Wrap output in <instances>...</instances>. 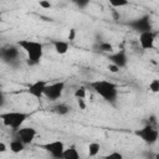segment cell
<instances>
[{"label":"cell","instance_id":"cell-8","mask_svg":"<svg viewBox=\"0 0 159 159\" xmlns=\"http://www.w3.org/2000/svg\"><path fill=\"white\" fill-rule=\"evenodd\" d=\"M157 40V32L149 30V31H143L139 34L138 41L139 45L143 50H152L154 47V42Z\"/></svg>","mask_w":159,"mask_h":159},{"label":"cell","instance_id":"cell-24","mask_svg":"<svg viewBox=\"0 0 159 159\" xmlns=\"http://www.w3.org/2000/svg\"><path fill=\"white\" fill-rule=\"evenodd\" d=\"M107 68H108V71L112 72V73H117V72H119V68H118L117 66L112 65V63H109V65L107 66Z\"/></svg>","mask_w":159,"mask_h":159},{"label":"cell","instance_id":"cell-11","mask_svg":"<svg viewBox=\"0 0 159 159\" xmlns=\"http://www.w3.org/2000/svg\"><path fill=\"white\" fill-rule=\"evenodd\" d=\"M19 55H20V50H19V47L16 46V47H14V46H10V47H6V48H4L2 50V53H1V57L4 58V60H6V61H14V60H16L17 57H19Z\"/></svg>","mask_w":159,"mask_h":159},{"label":"cell","instance_id":"cell-19","mask_svg":"<svg viewBox=\"0 0 159 159\" xmlns=\"http://www.w3.org/2000/svg\"><path fill=\"white\" fill-rule=\"evenodd\" d=\"M98 50L101 52H108V53H113V45L109 42H99L98 43Z\"/></svg>","mask_w":159,"mask_h":159},{"label":"cell","instance_id":"cell-9","mask_svg":"<svg viewBox=\"0 0 159 159\" xmlns=\"http://www.w3.org/2000/svg\"><path fill=\"white\" fill-rule=\"evenodd\" d=\"M47 83H48V82L45 81V80H36L35 82H32V83L29 86L27 93H29L31 97L36 98V99H41V98L43 97L45 88H46Z\"/></svg>","mask_w":159,"mask_h":159},{"label":"cell","instance_id":"cell-26","mask_svg":"<svg viewBox=\"0 0 159 159\" xmlns=\"http://www.w3.org/2000/svg\"><path fill=\"white\" fill-rule=\"evenodd\" d=\"M75 36H76V30H75V29H71L70 32H68V40H70V41L75 40Z\"/></svg>","mask_w":159,"mask_h":159},{"label":"cell","instance_id":"cell-22","mask_svg":"<svg viewBox=\"0 0 159 159\" xmlns=\"http://www.w3.org/2000/svg\"><path fill=\"white\" fill-rule=\"evenodd\" d=\"M149 91L153 93H158L159 92V80L154 78L149 82Z\"/></svg>","mask_w":159,"mask_h":159},{"label":"cell","instance_id":"cell-16","mask_svg":"<svg viewBox=\"0 0 159 159\" xmlns=\"http://www.w3.org/2000/svg\"><path fill=\"white\" fill-rule=\"evenodd\" d=\"M70 111H71L70 106L63 103V102H60V103H57V104H55L52 107V112L58 114V116H66V114L70 113Z\"/></svg>","mask_w":159,"mask_h":159},{"label":"cell","instance_id":"cell-12","mask_svg":"<svg viewBox=\"0 0 159 159\" xmlns=\"http://www.w3.org/2000/svg\"><path fill=\"white\" fill-rule=\"evenodd\" d=\"M52 45H53V50L56 51V53L58 55H66L70 50V43L68 41H63V40H52Z\"/></svg>","mask_w":159,"mask_h":159},{"label":"cell","instance_id":"cell-17","mask_svg":"<svg viewBox=\"0 0 159 159\" xmlns=\"http://www.w3.org/2000/svg\"><path fill=\"white\" fill-rule=\"evenodd\" d=\"M87 150H88V157H92V158L97 157L99 154V152H101V144L97 143V142H92V143L88 144Z\"/></svg>","mask_w":159,"mask_h":159},{"label":"cell","instance_id":"cell-4","mask_svg":"<svg viewBox=\"0 0 159 159\" xmlns=\"http://www.w3.org/2000/svg\"><path fill=\"white\" fill-rule=\"evenodd\" d=\"M65 87H66L65 81H56L52 83H47V86L45 88L43 97L51 102H55L62 97V94L65 92Z\"/></svg>","mask_w":159,"mask_h":159},{"label":"cell","instance_id":"cell-7","mask_svg":"<svg viewBox=\"0 0 159 159\" xmlns=\"http://www.w3.org/2000/svg\"><path fill=\"white\" fill-rule=\"evenodd\" d=\"M36 135H37V130H36L34 127L22 125V127H20V128L16 130L15 138L19 139L20 142H22L25 145H29V144H31V143L35 140Z\"/></svg>","mask_w":159,"mask_h":159},{"label":"cell","instance_id":"cell-25","mask_svg":"<svg viewBox=\"0 0 159 159\" xmlns=\"http://www.w3.org/2000/svg\"><path fill=\"white\" fill-rule=\"evenodd\" d=\"M77 103H78V107L80 109H86V99H77Z\"/></svg>","mask_w":159,"mask_h":159},{"label":"cell","instance_id":"cell-10","mask_svg":"<svg viewBox=\"0 0 159 159\" xmlns=\"http://www.w3.org/2000/svg\"><path fill=\"white\" fill-rule=\"evenodd\" d=\"M108 60L111 61L109 63L117 66L119 70L125 67L127 63H128V57H127L124 51H117V52H113V53L108 55Z\"/></svg>","mask_w":159,"mask_h":159},{"label":"cell","instance_id":"cell-20","mask_svg":"<svg viewBox=\"0 0 159 159\" xmlns=\"http://www.w3.org/2000/svg\"><path fill=\"white\" fill-rule=\"evenodd\" d=\"M103 159H124V157H123V154H122L120 152L113 150V152L108 153L107 155H104Z\"/></svg>","mask_w":159,"mask_h":159},{"label":"cell","instance_id":"cell-13","mask_svg":"<svg viewBox=\"0 0 159 159\" xmlns=\"http://www.w3.org/2000/svg\"><path fill=\"white\" fill-rule=\"evenodd\" d=\"M133 26L135 30L143 32V31H149L150 30V22H149V16H144L142 19H138L133 22Z\"/></svg>","mask_w":159,"mask_h":159},{"label":"cell","instance_id":"cell-6","mask_svg":"<svg viewBox=\"0 0 159 159\" xmlns=\"http://www.w3.org/2000/svg\"><path fill=\"white\" fill-rule=\"evenodd\" d=\"M134 133H135L137 137H139L144 143H147V144H149V145L157 143L158 137H159L158 129H157L154 125H152V124H147V125H144L143 128L135 130Z\"/></svg>","mask_w":159,"mask_h":159},{"label":"cell","instance_id":"cell-28","mask_svg":"<svg viewBox=\"0 0 159 159\" xmlns=\"http://www.w3.org/2000/svg\"><path fill=\"white\" fill-rule=\"evenodd\" d=\"M4 103H5V96H4V93H2L1 89H0V107H1Z\"/></svg>","mask_w":159,"mask_h":159},{"label":"cell","instance_id":"cell-2","mask_svg":"<svg viewBox=\"0 0 159 159\" xmlns=\"http://www.w3.org/2000/svg\"><path fill=\"white\" fill-rule=\"evenodd\" d=\"M16 46L26 53V57L30 65H37L42 60L43 45L40 41L30 40V39H21L16 42Z\"/></svg>","mask_w":159,"mask_h":159},{"label":"cell","instance_id":"cell-27","mask_svg":"<svg viewBox=\"0 0 159 159\" xmlns=\"http://www.w3.org/2000/svg\"><path fill=\"white\" fill-rule=\"evenodd\" d=\"M9 148H7V145L4 143V142H0V154H2V153H5L6 150H7Z\"/></svg>","mask_w":159,"mask_h":159},{"label":"cell","instance_id":"cell-15","mask_svg":"<svg viewBox=\"0 0 159 159\" xmlns=\"http://www.w3.org/2000/svg\"><path fill=\"white\" fill-rule=\"evenodd\" d=\"M25 147H26V145H25L22 142H20L19 139H16V138L11 139L10 143H9V145H7V148L10 149V152L14 153V154H19V153L24 152Z\"/></svg>","mask_w":159,"mask_h":159},{"label":"cell","instance_id":"cell-3","mask_svg":"<svg viewBox=\"0 0 159 159\" xmlns=\"http://www.w3.org/2000/svg\"><path fill=\"white\" fill-rule=\"evenodd\" d=\"M30 114L22 111H6V112H1L0 113V120L1 123L12 129V130H17L20 127L24 125V123L29 119Z\"/></svg>","mask_w":159,"mask_h":159},{"label":"cell","instance_id":"cell-5","mask_svg":"<svg viewBox=\"0 0 159 159\" xmlns=\"http://www.w3.org/2000/svg\"><path fill=\"white\" fill-rule=\"evenodd\" d=\"M41 149H43L46 153H48L53 159H62V154H63V150L66 148L65 143L60 139H55V140H51V142H46L41 145H39Z\"/></svg>","mask_w":159,"mask_h":159},{"label":"cell","instance_id":"cell-14","mask_svg":"<svg viewBox=\"0 0 159 159\" xmlns=\"http://www.w3.org/2000/svg\"><path fill=\"white\" fill-rule=\"evenodd\" d=\"M62 159H81L80 152L75 145H70L66 147L62 154Z\"/></svg>","mask_w":159,"mask_h":159},{"label":"cell","instance_id":"cell-21","mask_svg":"<svg viewBox=\"0 0 159 159\" xmlns=\"http://www.w3.org/2000/svg\"><path fill=\"white\" fill-rule=\"evenodd\" d=\"M129 4V1L127 0H109V5L112 7H123V6H127Z\"/></svg>","mask_w":159,"mask_h":159},{"label":"cell","instance_id":"cell-23","mask_svg":"<svg viewBox=\"0 0 159 159\" xmlns=\"http://www.w3.org/2000/svg\"><path fill=\"white\" fill-rule=\"evenodd\" d=\"M39 5L42 7V9H50L52 5H51V2L50 1H46V0H41L40 2H39Z\"/></svg>","mask_w":159,"mask_h":159},{"label":"cell","instance_id":"cell-29","mask_svg":"<svg viewBox=\"0 0 159 159\" xmlns=\"http://www.w3.org/2000/svg\"><path fill=\"white\" fill-rule=\"evenodd\" d=\"M2 22V14H1V11H0V24Z\"/></svg>","mask_w":159,"mask_h":159},{"label":"cell","instance_id":"cell-1","mask_svg":"<svg viewBox=\"0 0 159 159\" xmlns=\"http://www.w3.org/2000/svg\"><path fill=\"white\" fill-rule=\"evenodd\" d=\"M88 86L99 97H102L106 102L114 103L117 101L118 92H119V88H118L117 83H114L112 81H108V80H94V81H91L88 83Z\"/></svg>","mask_w":159,"mask_h":159},{"label":"cell","instance_id":"cell-18","mask_svg":"<svg viewBox=\"0 0 159 159\" xmlns=\"http://www.w3.org/2000/svg\"><path fill=\"white\" fill-rule=\"evenodd\" d=\"M73 96H75L76 99H86V97H87V89H86V87H83V86L77 87L75 89V92H73Z\"/></svg>","mask_w":159,"mask_h":159}]
</instances>
